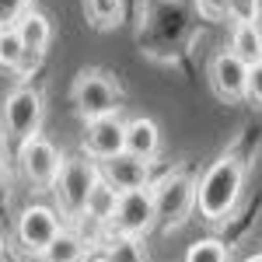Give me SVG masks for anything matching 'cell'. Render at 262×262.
<instances>
[{
    "mask_svg": "<svg viewBox=\"0 0 262 262\" xmlns=\"http://www.w3.org/2000/svg\"><path fill=\"white\" fill-rule=\"evenodd\" d=\"M245 189V161L234 150H224L206 164L196 182V213L206 224H227Z\"/></svg>",
    "mask_w": 262,
    "mask_h": 262,
    "instance_id": "obj_1",
    "label": "cell"
},
{
    "mask_svg": "<svg viewBox=\"0 0 262 262\" xmlns=\"http://www.w3.org/2000/svg\"><path fill=\"white\" fill-rule=\"evenodd\" d=\"M70 105L81 122L112 119L122 108V84L112 70L101 67H84L70 84Z\"/></svg>",
    "mask_w": 262,
    "mask_h": 262,
    "instance_id": "obj_2",
    "label": "cell"
},
{
    "mask_svg": "<svg viewBox=\"0 0 262 262\" xmlns=\"http://www.w3.org/2000/svg\"><path fill=\"white\" fill-rule=\"evenodd\" d=\"M196 175L189 168H171L161 179L150 182L154 203H158V227L164 234L185 227V221L196 213Z\"/></svg>",
    "mask_w": 262,
    "mask_h": 262,
    "instance_id": "obj_3",
    "label": "cell"
},
{
    "mask_svg": "<svg viewBox=\"0 0 262 262\" xmlns=\"http://www.w3.org/2000/svg\"><path fill=\"white\" fill-rule=\"evenodd\" d=\"M42 119H46V98L32 84L11 88L0 101V133H4V140L21 143L28 137H35V133H42Z\"/></svg>",
    "mask_w": 262,
    "mask_h": 262,
    "instance_id": "obj_4",
    "label": "cell"
},
{
    "mask_svg": "<svg viewBox=\"0 0 262 262\" xmlns=\"http://www.w3.org/2000/svg\"><path fill=\"white\" fill-rule=\"evenodd\" d=\"M101 182V164L84 158V154H74L67 158L60 168V179L53 185V196L60 203V213L70 217V221H81L84 217V206H88V196L91 189Z\"/></svg>",
    "mask_w": 262,
    "mask_h": 262,
    "instance_id": "obj_5",
    "label": "cell"
},
{
    "mask_svg": "<svg viewBox=\"0 0 262 262\" xmlns=\"http://www.w3.org/2000/svg\"><path fill=\"white\" fill-rule=\"evenodd\" d=\"M67 227L56 206H46V203H28L21 206L18 217H14V242L28 259H42L49 252V245L60 238V231Z\"/></svg>",
    "mask_w": 262,
    "mask_h": 262,
    "instance_id": "obj_6",
    "label": "cell"
},
{
    "mask_svg": "<svg viewBox=\"0 0 262 262\" xmlns=\"http://www.w3.org/2000/svg\"><path fill=\"white\" fill-rule=\"evenodd\" d=\"M14 161H18L21 175H25V182H28L32 189H53L67 158L60 154V147L49 140L46 133H35V137H28V140L18 143Z\"/></svg>",
    "mask_w": 262,
    "mask_h": 262,
    "instance_id": "obj_7",
    "label": "cell"
},
{
    "mask_svg": "<svg viewBox=\"0 0 262 262\" xmlns=\"http://www.w3.org/2000/svg\"><path fill=\"white\" fill-rule=\"evenodd\" d=\"M158 227V203H154V189H129L119 196V210L112 221V234H126V238H147Z\"/></svg>",
    "mask_w": 262,
    "mask_h": 262,
    "instance_id": "obj_8",
    "label": "cell"
},
{
    "mask_svg": "<svg viewBox=\"0 0 262 262\" xmlns=\"http://www.w3.org/2000/svg\"><path fill=\"white\" fill-rule=\"evenodd\" d=\"M210 91L224 105H242L245 91H248V63L231 49L213 53V60H210Z\"/></svg>",
    "mask_w": 262,
    "mask_h": 262,
    "instance_id": "obj_9",
    "label": "cell"
},
{
    "mask_svg": "<svg viewBox=\"0 0 262 262\" xmlns=\"http://www.w3.org/2000/svg\"><path fill=\"white\" fill-rule=\"evenodd\" d=\"M81 154L91 161H108V158H119L126 154V122L119 116L112 119H95L84 122V137H81Z\"/></svg>",
    "mask_w": 262,
    "mask_h": 262,
    "instance_id": "obj_10",
    "label": "cell"
},
{
    "mask_svg": "<svg viewBox=\"0 0 262 262\" xmlns=\"http://www.w3.org/2000/svg\"><path fill=\"white\" fill-rule=\"evenodd\" d=\"M101 179L112 182L119 192H129V189H147L150 185V161H140L133 154H119V158H108L101 161Z\"/></svg>",
    "mask_w": 262,
    "mask_h": 262,
    "instance_id": "obj_11",
    "label": "cell"
},
{
    "mask_svg": "<svg viewBox=\"0 0 262 262\" xmlns=\"http://www.w3.org/2000/svg\"><path fill=\"white\" fill-rule=\"evenodd\" d=\"M126 154L140 161H158L161 158V126L150 116H133L126 119Z\"/></svg>",
    "mask_w": 262,
    "mask_h": 262,
    "instance_id": "obj_12",
    "label": "cell"
},
{
    "mask_svg": "<svg viewBox=\"0 0 262 262\" xmlns=\"http://www.w3.org/2000/svg\"><path fill=\"white\" fill-rule=\"evenodd\" d=\"M119 189L112 185V182L101 179L95 189H91V196H88V206H84V217L81 221H91L95 227H112L116 221V210H119Z\"/></svg>",
    "mask_w": 262,
    "mask_h": 262,
    "instance_id": "obj_13",
    "label": "cell"
},
{
    "mask_svg": "<svg viewBox=\"0 0 262 262\" xmlns=\"http://www.w3.org/2000/svg\"><path fill=\"white\" fill-rule=\"evenodd\" d=\"M88 248H91V242L84 238L81 231L63 227L60 238L49 245V252L42 255V262H84V259H88Z\"/></svg>",
    "mask_w": 262,
    "mask_h": 262,
    "instance_id": "obj_14",
    "label": "cell"
},
{
    "mask_svg": "<svg viewBox=\"0 0 262 262\" xmlns=\"http://www.w3.org/2000/svg\"><path fill=\"white\" fill-rule=\"evenodd\" d=\"M14 28L21 32L25 49H39V53H46V49H49V42H53V21L46 18L39 7H35V11H28Z\"/></svg>",
    "mask_w": 262,
    "mask_h": 262,
    "instance_id": "obj_15",
    "label": "cell"
},
{
    "mask_svg": "<svg viewBox=\"0 0 262 262\" xmlns=\"http://www.w3.org/2000/svg\"><path fill=\"white\" fill-rule=\"evenodd\" d=\"M231 53H238L248 67L262 60V28L259 25H231Z\"/></svg>",
    "mask_w": 262,
    "mask_h": 262,
    "instance_id": "obj_16",
    "label": "cell"
},
{
    "mask_svg": "<svg viewBox=\"0 0 262 262\" xmlns=\"http://www.w3.org/2000/svg\"><path fill=\"white\" fill-rule=\"evenodd\" d=\"M122 0H84V18L98 32H112L122 25Z\"/></svg>",
    "mask_w": 262,
    "mask_h": 262,
    "instance_id": "obj_17",
    "label": "cell"
},
{
    "mask_svg": "<svg viewBox=\"0 0 262 262\" xmlns=\"http://www.w3.org/2000/svg\"><path fill=\"white\" fill-rule=\"evenodd\" d=\"M101 255L108 262H147L143 238H126V234H112V231L101 245Z\"/></svg>",
    "mask_w": 262,
    "mask_h": 262,
    "instance_id": "obj_18",
    "label": "cell"
},
{
    "mask_svg": "<svg viewBox=\"0 0 262 262\" xmlns=\"http://www.w3.org/2000/svg\"><path fill=\"white\" fill-rule=\"evenodd\" d=\"M182 262H231V248L221 238H200V242L189 245Z\"/></svg>",
    "mask_w": 262,
    "mask_h": 262,
    "instance_id": "obj_19",
    "label": "cell"
},
{
    "mask_svg": "<svg viewBox=\"0 0 262 262\" xmlns=\"http://www.w3.org/2000/svg\"><path fill=\"white\" fill-rule=\"evenodd\" d=\"M21 56H25L21 32L18 28H4V32H0V70H11V74H14V67L21 63Z\"/></svg>",
    "mask_w": 262,
    "mask_h": 262,
    "instance_id": "obj_20",
    "label": "cell"
},
{
    "mask_svg": "<svg viewBox=\"0 0 262 262\" xmlns=\"http://www.w3.org/2000/svg\"><path fill=\"white\" fill-rule=\"evenodd\" d=\"M231 25H259L262 18V0H231L227 4Z\"/></svg>",
    "mask_w": 262,
    "mask_h": 262,
    "instance_id": "obj_21",
    "label": "cell"
},
{
    "mask_svg": "<svg viewBox=\"0 0 262 262\" xmlns=\"http://www.w3.org/2000/svg\"><path fill=\"white\" fill-rule=\"evenodd\" d=\"M28 11H35V0H0V32L14 28Z\"/></svg>",
    "mask_w": 262,
    "mask_h": 262,
    "instance_id": "obj_22",
    "label": "cell"
},
{
    "mask_svg": "<svg viewBox=\"0 0 262 262\" xmlns=\"http://www.w3.org/2000/svg\"><path fill=\"white\" fill-rule=\"evenodd\" d=\"M42 60H46V53H39V49H25V56H21V63L14 67V81L25 84L32 81V74L42 67Z\"/></svg>",
    "mask_w": 262,
    "mask_h": 262,
    "instance_id": "obj_23",
    "label": "cell"
},
{
    "mask_svg": "<svg viewBox=\"0 0 262 262\" xmlns=\"http://www.w3.org/2000/svg\"><path fill=\"white\" fill-rule=\"evenodd\" d=\"M245 101L262 112V60L248 67V91H245Z\"/></svg>",
    "mask_w": 262,
    "mask_h": 262,
    "instance_id": "obj_24",
    "label": "cell"
},
{
    "mask_svg": "<svg viewBox=\"0 0 262 262\" xmlns=\"http://www.w3.org/2000/svg\"><path fill=\"white\" fill-rule=\"evenodd\" d=\"M227 4H231V0H196V7H200V14H203L206 21L227 18Z\"/></svg>",
    "mask_w": 262,
    "mask_h": 262,
    "instance_id": "obj_25",
    "label": "cell"
},
{
    "mask_svg": "<svg viewBox=\"0 0 262 262\" xmlns=\"http://www.w3.org/2000/svg\"><path fill=\"white\" fill-rule=\"evenodd\" d=\"M11 192V168H7V154L0 150V200H7Z\"/></svg>",
    "mask_w": 262,
    "mask_h": 262,
    "instance_id": "obj_26",
    "label": "cell"
},
{
    "mask_svg": "<svg viewBox=\"0 0 262 262\" xmlns=\"http://www.w3.org/2000/svg\"><path fill=\"white\" fill-rule=\"evenodd\" d=\"M245 262H262V252H259V255H252V259H245Z\"/></svg>",
    "mask_w": 262,
    "mask_h": 262,
    "instance_id": "obj_27",
    "label": "cell"
},
{
    "mask_svg": "<svg viewBox=\"0 0 262 262\" xmlns=\"http://www.w3.org/2000/svg\"><path fill=\"white\" fill-rule=\"evenodd\" d=\"M0 259H4V234H0Z\"/></svg>",
    "mask_w": 262,
    "mask_h": 262,
    "instance_id": "obj_28",
    "label": "cell"
},
{
    "mask_svg": "<svg viewBox=\"0 0 262 262\" xmlns=\"http://www.w3.org/2000/svg\"><path fill=\"white\" fill-rule=\"evenodd\" d=\"M95 262H108V259H105V255H98V259H95Z\"/></svg>",
    "mask_w": 262,
    "mask_h": 262,
    "instance_id": "obj_29",
    "label": "cell"
}]
</instances>
